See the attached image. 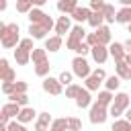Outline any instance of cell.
I'll return each instance as SVG.
<instances>
[{"label": "cell", "instance_id": "11a10c76", "mask_svg": "<svg viewBox=\"0 0 131 131\" xmlns=\"http://www.w3.org/2000/svg\"><path fill=\"white\" fill-rule=\"evenodd\" d=\"M129 33H131V23H129Z\"/></svg>", "mask_w": 131, "mask_h": 131}, {"label": "cell", "instance_id": "8fae6325", "mask_svg": "<svg viewBox=\"0 0 131 131\" xmlns=\"http://www.w3.org/2000/svg\"><path fill=\"white\" fill-rule=\"evenodd\" d=\"M106 47H108V55H111L115 61H121V59L125 57V53H127V51H125V47H123V43H117V41H115V43L111 41Z\"/></svg>", "mask_w": 131, "mask_h": 131}, {"label": "cell", "instance_id": "d590c367", "mask_svg": "<svg viewBox=\"0 0 131 131\" xmlns=\"http://www.w3.org/2000/svg\"><path fill=\"white\" fill-rule=\"evenodd\" d=\"M31 8H33V2H31V0H16V12L27 14Z\"/></svg>", "mask_w": 131, "mask_h": 131}, {"label": "cell", "instance_id": "cb8c5ba5", "mask_svg": "<svg viewBox=\"0 0 131 131\" xmlns=\"http://www.w3.org/2000/svg\"><path fill=\"white\" fill-rule=\"evenodd\" d=\"M86 23H88V25H90L92 29H96V27H100V25H104V16H102V12H100V10H92Z\"/></svg>", "mask_w": 131, "mask_h": 131}, {"label": "cell", "instance_id": "277c9868", "mask_svg": "<svg viewBox=\"0 0 131 131\" xmlns=\"http://www.w3.org/2000/svg\"><path fill=\"white\" fill-rule=\"evenodd\" d=\"M104 78H106V74H104V70L102 68H96V70H92L90 72V76L88 78H84V88L86 90H98L100 88V84L104 82Z\"/></svg>", "mask_w": 131, "mask_h": 131}, {"label": "cell", "instance_id": "74e56055", "mask_svg": "<svg viewBox=\"0 0 131 131\" xmlns=\"http://www.w3.org/2000/svg\"><path fill=\"white\" fill-rule=\"evenodd\" d=\"M74 53H76V55H84V57H86V55L90 53V45H88L86 41H82V43H78V47L74 49Z\"/></svg>", "mask_w": 131, "mask_h": 131}, {"label": "cell", "instance_id": "7c38bea8", "mask_svg": "<svg viewBox=\"0 0 131 131\" xmlns=\"http://www.w3.org/2000/svg\"><path fill=\"white\" fill-rule=\"evenodd\" d=\"M90 104H92L90 90H86V88H80V92L76 94V106H78V108H88Z\"/></svg>", "mask_w": 131, "mask_h": 131}, {"label": "cell", "instance_id": "9a60e30c", "mask_svg": "<svg viewBox=\"0 0 131 131\" xmlns=\"http://www.w3.org/2000/svg\"><path fill=\"white\" fill-rule=\"evenodd\" d=\"M94 35H96V39H98V43L100 45H108L111 43V29L106 27V25H100V27H96L94 29Z\"/></svg>", "mask_w": 131, "mask_h": 131}, {"label": "cell", "instance_id": "603a6c76", "mask_svg": "<svg viewBox=\"0 0 131 131\" xmlns=\"http://www.w3.org/2000/svg\"><path fill=\"white\" fill-rule=\"evenodd\" d=\"M100 12H102V16H104V23H115V6L111 4V2H104L102 4V8H100Z\"/></svg>", "mask_w": 131, "mask_h": 131}, {"label": "cell", "instance_id": "9f6ffc18", "mask_svg": "<svg viewBox=\"0 0 131 131\" xmlns=\"http://www.w3.org/2000/svg\"><path fill=\"white\" fill-rule=\"evenodd\" d=\"M0 108H2V106H0Z\"/></svg>", "mask_w": 131, "mask_h": 131}, {"label": "cell", "instance_id": "ffe728a7", "mask_svg": "<svg viewBox=\"0 0 131 131\" xmlns=\"http://www.w3.org/2000/svg\"><path fill=\"white\" fill-rule=\"evenodd\" d=\"M76 6H78V0H57V10L61 14H72Z\"/></svg>", "mask_w": 131, "mask_h": 131}, {"label": "cell", "instance_id": "ab89813d", "mask_svg": "<svg viewBox=\"0 0 131 131\" xmlns=\"http://www.w3.org/2000/svg\"><path fill=\"white\" fill-rule=\"evenodd\" d=\"M27 88H29V84L27 82H23V80H14V92H27Z\"/></svg>", "mask_w": 131, "mask_h": 131}, {"label": "cell", "instance_id": "44dd1931", "mask_svg": "<svg viewBox=\"0 0 131 131\" xmlns=\"http://www.w3.org/2000/svg\"><path fill=\"white\" fill-rule=\"evenodd\" d=\"M115 20L121 23V25H129V23H131V6H123L121 10H117Z\"/></svg>", "mask_w": 131, "mask_h": 131}, {"label": "cell", "instance_id": "b9f144b4", "mask_svg": "<svg viewBox=\"0 0 131 131\" xmlns=\"http://www.w3.org/2000/svg\"><path fill=\"white\" fill-rule=\"evenodd\" d=\"M18 45L31 51V49H33V37H27V39H20V41H18Z\"/></svg>", "mask_w": 131, "mask_h": 131}, {"label": "cell", "instance_id": "4316f807", "mask_svg": "<svg viewBox=\"0 0 131 131\" xmlns=\"http://www.w3.org/2000/svg\"><path fill=\"white\" fill-rule=\"evenodd\" d=\"M8 98H10V102H16L18 106H27V104H29V96H27V92H10Z\"/></svg>", "mask_w": 131, "mask_h": 131}, {"label": "cell", "instance_id": "7402d4cb", "mask_svg": "<svg viewBox=\"0 0 131 131\" xmlns=\"http://www.w3.org/2000/svg\"><path fill=\"white\" fill-rule=\"evenodd\" d=\"M18 111H20V106H18L16 102H6V104H2V108H0V113L6 115L8 119H14V117L18 115Z\"/></svg>", "mask_w": 131, "mask_h": 131}, {"label": "cell", "instance_id": "484cf974", "mask_svg": "<svg viewBox=\"0 0 131 131\" xmlns=\"http://www.w3.org/2000/svg\"><path fill=\"white\" fill-rule=\"evenodd\" d=\"M45 59H47L45 47H33L31 49V61L33 63H39V61H45Z\"/></svg>", "mask_w": 131, "mask_h": 131}, {"label": "cell", "instance_id": "9c48e42d", "mask_svg": "<svg viewBox=\"0 0 131 131\" xmlns=\"http://www.w3.org/2000/svg\"><path fill=\"white\" fill-rule=\"evenodd\" d=\"M53 29H55V35H59V37H63L66 33H70V29H72V18H70V14H61V16L55 20Z\"/></svg>", "mask_w": 131, "mask_h": 131}, {"label": "cell", "instance_id": "4fadbf2b", "mask_svg": "<svg viewBox=\"0 0 131 131\" xmlns=\"http://www.w3.org/2000/svg\"><path fill=\"white\" fill-rule=\"evenodd\" d=\"M35 117H37V113H35V108L27 104V106H20V111H18V115H16V121L25 125V123H31V121H33Z\"/></svg>", "mask_w": 131, "mask_h": 131}, {"label": "cell", "instance_id": "8992f818", "mask_svg": "<svg viewBox=\"0 0 131 131\" xmlns=\"http://www.w3.org/2000/svg\"><path fill=\"white\" fill-rule=\"evenodd\" d=\"M41 86H43V90H45L47 94H53V96L61 94V90H63V86L59 84V80H57V78H51V76H45L43 82H41Z\"/></svg>", "mask_w": 131, "mask_h": 131}, {"label": "cell", "instance_id": "2e32d148", "mask_svg": "<svg viewBox=\"0 0 131 131\" xmlns=\"http://www.w3.org/2000/svg\"><path fill=\"white\" fill-rule=\"evenodd\" d=\"M14 61L18 66H27L31 61V51L25 49V47H20V45H16V49H14Z\"/></svg>", "mask_w": 131, "mask_h": 131}, {"label": "cell", "instance_id": "816d5d0a", "mask_svg": "<svg viewBox=\"0 0 131 131\" xmlns=\"http://www.w3.org/2000/svg\"><path fill=\"white\" fill-rule=\"evenodd\" d=\"M4 29H6V23L0 20V37H2V33H4Z\"/></svg>", "mask_w": 131, "mask_h": 131}, {"label": "cell", "instance_id": "f1b7e54d", "mask_svg": "<svg viewBox=\"0 0 131 131\" xmlns=\"http://www.w3.org/2000/svg\"><path fill=\"white\" fill-rule=\"evenodd\" d=\"M35 66V74L39 76V78H45V76H49V70H51V66H49V61L45 59V61H39V63H33Z\"/></svg>", "mask_w": 131, "mask_h": 131}, {"label": "cell", "instance_id": "52a82bcc", "mask_svg": "<svg viewBox=\"0 0 131 131\" xmlns=\"http://www.w3.org/2000/svg\"><path fill=\"white\" fill-rule=\"evenodd\" d=\"M16 80V72L10 68L6 57H0V82H14Z\"/></svg>", "mask_w": 131, "mask_h": 131}, {"label": "cell", "instance_id": "681fc988", "mask_svg": "<svg viewBox=\"0 0 131 131\" xmlns=\"http://www.w3.org/2000/svg\"><path fill=\"white\" fill-rule=\"evenodd\" d=\"M6 6H8V0H0V12L6 10Z\"/></svg>", "mask_w": 131, "mask_h": 131}, {"label": "cell", "instance_id": "e0dca14e", "mask_svg": "<svg viewBox=\"0 0 131 131\" xmlns=\"http://www.w3.org/2000/svg\"><path fill=\"white\" fill-rule=\"evenodd\" d=\"M115 74L121 80H131V66H127L123 59L121 61H115Z\"/></svg>", "mask_w": 131, "mask_h": 131}, {"label": "cell", "instance_id": "f907efd6", "mask_svg": "<svg viewBox=\"0 0 131 131\" xmlns=\"http://www.w3.org/2000/svg\"><path fill=\"white\" fill-rule=\"evenodd\" d=\"M123 61H125L127 66H131V53H125V57H123Z\"/></svg>", "mask_w": 131, "mask_h": 131}, {"label": "cell", "instance_id": "3957f363", "mask_svg": "<svg viewBox=\"0 0 131 131\" xmlns=\"http://www.w3.org/2000/svg\"><path fill=\"white\" fill-rule=\"evenodd\" d=\"M90 72H92V68H90V63H88V59L84 55H76L72 59V74L74 76H78V78L84 80V78L90 76Z\"/></svg>", "mask_w": 131, "mask_h": 131}, {"label": "cell", "instance_id": "f35d334b", "mask_svg": "<svg viewBox=\"0 0 131 131\" xmlns=\"http://www.w3.org/2000/svg\"><path fill=\"white\" fill-rule=\"evenodd\" d=\"M6 131H27V127L23 125V123H18V121H8L6 123Z\"/></svg>", "mask_w": 131, "mask_h": 131}, {"label": "cell", "instance_id": "83f0119b", "mask_svg": "<svg viewBox=\"0 0 131 131\" xmlns=\"http://www.w3.org/2000/svg\"><path fill=\"white\" fill-rule=\"evenodd\" d=\"M111 131H131V121H127V119H115L113 121V127H111Z\"/></svg>", "mask_w": 131, "mask_h": 131}, {"label": "cell", "instance_id": "836d02e7", "mask_svg": "<svg viewBox=\"0 0 131 131\" xmlns=\"http://www.w3.org/2000/svg\"><path fill=\"white\" fill-rule=\"evenodd\" d=\"M57 80H59V84H61V86H68V84H72V82H74V74H72V72H68V70H63V72L57 76Z\"/></svg>", "mask_w": 131, "mask_h": 131}, {"label": "cell", "instance_id": "7bdbcfd3", "mask_svg": "<svg viewBox=\"0 0 131 131\" xmlns=\"http://www.w3.org/2000/svg\"><path fill=\"white\" fill-rule=\"evenodd\" d=\"M2 92L8 96L10 92H14V82H2Z\"/></svg>", "mask_w": 131, "mask_h": 131}, {"label": "cell", "instance_id": "d4e9b609", "mask_svg": "<svg viewBox=\"0 0 131 131\" xmlns=\"http://www.w3.org/2000/svg\"><path fill=\"white\" fill-rule=\"evenodd\" d=\"M27 14H29V20H31V23H43V20L47 18V14H45L41 8H37V6H33Z\"/></svg>", "mask_w": 131, "mask_h": 131}, {"label": "cell", "instance_id": "4dcf8cb0", "mask_svg": "<svg viewBox=\"0 0 131 131\" xmlns=\"http://www.w3.org/2000/svg\"><path fill=\"white\" fill-rule=\"evenodd\" d=\"M49 131H68V117L53 119L51 125H49Z\"/></svg>", "mask_w": 131, "mask_h": 131}, {"label": "cell", "instance_id": "ee69618b", "mask_svg": "<svg viewBox=\"0 0 131 131\" xmlns=\"http://www.w3.org/2000/svg\"><path fill=\"white\" fill-rule=\"evenodd\" d=\"M102 4H104V0H90V10H100L102 8Z\"/></svg>", "mask_w": 131, "mask_h": 131}, {"label": "cell", "instance_id": "8d00e7d4", "mask_svg": "<svg viewBox=\"0 0 131 131\" xmlns=\"http://www.w3.org/2000/svg\"><path fill=\"white\" fill-rule=\"evenodd\" d=\"M80 88H82L80 84H74V82L68 84V86H66V98H76V94L80 92Z\"/></svg>", "mask_w": 131, "mask_h": 131}, {"label": "cell", "instance_id": "30bf717a", "mask_svg": "<svg viewBox=\"0 0 131 131\" xmlns=\"http://www.w3.org/2000/svg\"><path fill=\"white\" fill-rule=\"evenodd\" d=\"M90 8H86V6H76L74 10H72V14H70V18H74L78 25H82V23H86L88 20V16H90Z\"/></svg>", "mask_w": 131, "mask_h": 131}, {"label": "cell", "instance_id": "7dc6e473", "mask_svg": "<svg viewBox=\"0 0 131 131\" xmlns=\"http://www.w3.org/2000/svg\"><path fill=\"white\" fill-rule=\"evenodd\" d=\"M31 2H33V6H37V8H41V6H43V4L47 2V0H31Z\"/></svg>", "mask_w": 131, "mask_h": 131}, {"label": "cell", "instance_id": "f6af8a7d", "mask_svg": "<svg viewBox=\"0 0 131 131\" xmlns=\"http://www.w3.org/2000/svg\"><path fill=\"white\" fill-rule=\"evenodd\" d=\"M123 117H125L127 121H131V104H129V106L125 108V113H123Z\"/></svg>", "mask_w": 131, "mask_h": 131}, {"label": "cell", "instance_id": "1f68e13d", "mask_svg": "<svg viewBox=\"0 0 131 131\" xmlns=\"http://www.w3.org/2000/svg\"><path fill=\"white\" fill-rule=\"evenodd\" d=\"M96 102H98V104H102V106H108V104L113 102V92H111V90H106V88H104V90H100V92H98Z\"/></svg>", "mask_w": 131, "mask_h": 131}, {"label": "cell", "instance_id": "bcb514c9", "mask_svg": "<svg viewBox=\"0 0 131 131\" xmlns=\"http://www.w3.org/2000/svg\"><path fill=\"white\" fill-rule=\"evenodd\" d=\"M123 47H125V51H127V53H131V39H127V41L123 43Z\"/></svg>", "mask_w": 131, "mask_h": 131}, {"label": "cell", "instance_id": "5bb4252c", "mask_svg": "<svg viewBox=\"0 0 131 131\" xmlns=\"http://www.w3.org/2000/svg\"><path fill=\"white\" fill-rule=\"evenodd\" d=\"M51 115L49 113H37V121H35V131H49L51 125Z\"/></svg>", "mask_w": 131, "mask_h": 131}, {"label": "cell", "instance_id": "6da1fadb", "mask_svg": "<svg viewBox=\"0 0 131 131\" xmlns=\"http://www.w3.org/2000/svg\"><path fill=\"white\" fill-rule=\"evenodd\" d=\"M131 104V96L127 94V92H117V94H113V102L108 104V117H113V119H119V117H123V113H125V108Z\"/></svg>", "mask_w": 131, "mask_h": 131}, {"label": "cell", "instance_id": "f546056e", "mask_svg": "<svg viewBox=\"0 0 131 131\" xmlns=\"http://www.w3.org/2000/svg\"><path fill=\"white\" fill-rule=\"evenodd\" d=\"M104 88L106 90H111V92H115L117 88H119V84H121V78L117 76V74H113V76H108V78H104Z\"/></svg>", "mask_w": 131, "mask_h": 131}, {"label": "cell", "instance_id": "60d3db41", "mask_svg": "<svg viewBox=\"0 0 131 131\" xmlns=\"http://www.w3.org/2000/svg\"><path fill=\"white\" fill-rule=\"evenodd\" d=\"M84 41L90 45V47H94L96 43H98V39H96V35L94 33H86V37H84Z\"/></svg>", "mask_w": 131, "mask_h": 131}, {"label": "cell", "instance_id": "c3c4849f", "mask_svg": "<svg viewBox=\"0 0 131 131\" xmlns=\"http://www.w3.org/2000/svg\"><path fill=\"white\" fill-rule=\"evenodd\" d=\"M8 121H10V119H8V117H6V115H2V113H0V123H2V125H6V123H8Z\"/></svg>", "mask_w": 131, "mask_h": 131}, {"label": "cell", "instance_id": "db71d44e", "mask_svg": "<svg viewBox=\"0 0 131 131\" xmlns=\"http://www.w3.org/2000/svg\"><path fill=\"white\" fill-rule=\"evenodd\" d=\"M0 131H6V125H2V123H0Z\"/></svg>", "mask_w": 131, "mask_h": 131}, {"label": "cell", "instance_id": "e575fe53", "mask_svg": "<svg viewBox=\"0 0 131 131\" xmlns=\"http://www.w3.org/2000/svg\"><path fill=\"white\" fill-rule=\"evenodd\" d=\"M68 131H82V121L78 117H68Z\"/></svg>", "mask_w": 131, "mask_h": 131}, {"label": "cell", "instance_id": "7a4b0ae2", "mask_svg": "<svg viewBox=\"0 0 131 131\" xmlns=\"http://www.w3.org/2000/svg\"><path fill=\"white\" fill-rule=\"evenodd\" d=\"M18 33H20L18 25H16V23H8V25H6V29H4V33H2V37H0L2 47H6V49L16 47V45H18V41H20Z\"/></svg>", "mask_w": 131, "mask_h": 131}, {"label": "cell", "instance_id": "f5cc1de1", "mask_svg": "<svg viewBox=\"0 0 131 131\" xmlns=\"http://www.w3.org/2000/svg\"><path fill=\"white\" fill-rule=\"evenodd\" d=\"M119 2H121L123 6H131V0H119Z\"/></svg>", "mask_w": 131, "mask_h": 131}, {"label": "cell", "instance_id": "5b68a950", "mask_svg": "<svg viewBox=\"0 0 131 131\" xmlns=\"http://www.w3.org/2000/svg\"><path fill=\"white\" fill-rule=\"evenodd\" d=\"M90 123L92 125H102L106 119H108V106H102L98 102H92L90 104V115H88Z\"/></svg>", "mask_w": 131, "mask_h": 131}, {"label": "cell", "instance_id": "ba28073f", "mask_svg": "<svg viewBox=\"0 0 131 131\" xmlns=\"http://www.w3.org/2000/svg\"><path fill=\"white\" fill-rule=\"evenodd\" d=\"M90 55H92V59H94L98 66H102V63L108 59V47H106V45L96 43L94 47H90Z\"/></svg>", "mask_w": 131, "mask_h": 131}, {"label": "cell", "instance_id": "d6a6232c", "mask_svg": "<svg viewBox=\"0 0 131 131\" xmlns=\"http://www.w3.org/2000/svg\"><path fill=\"white\" fill-rule=\"evenodd\" d=\"M70 37H72V39H76V41H84V37H86L84 27H82V25H74V27L70 29Z\"/></svg>", "mask_w": 131, "mask_h": 131}, {"label": "cell", "instance_id": "ac0fdd59", "mask_svg": "<svg viewBox=\"0 0 131 131\" xmlns=\"http://www.w3.org/2000/svg\"><path fill=\"white\" fill-rule=\"evenodd\" d=\"M29 33H31L33 39H45L49 31H47L43 25H39V23H31V25H29Z\"/></svg>", "mask_w": 131, "mask_h": 131}, {"label": "cell", "instance_id": "d6986e66", "mask_svg": "<svg viewBox=\"0 0 131 131\" xmlns=\"http://www.w3.org/2000/svg\"><path fill=\"white\" fill-rule=\"evenodd\" d=\"M59 49H61V37H59V35L45 37V51L53 53V51H59Z\"/></svg>", "mask_w": 131, "mask_h": 131}]
</instances>
